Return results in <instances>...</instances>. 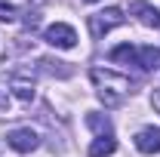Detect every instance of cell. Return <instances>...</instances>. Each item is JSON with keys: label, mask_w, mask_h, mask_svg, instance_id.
Listing matches in <instances>:
<instances>
[{"label": "cell", "mask_w": 160, "mask_h": 157, "mask_svg": "<svg viewBox=\"0 0 160 157\" xmlns=\"http://www.w3.org/2000/svg\"><path fill=\"white\" fill-rule=\"evenodd\" d=\"M43 40L49 46H56V49H74L77 46V31L71 25H65V22H56V25H49L43 31Z\"/></svg>", "instance_id": "3"}, {"label": "cell", "mask_w": 160, "mask_h": 157, "mask_svg": "<svg viewBox=\"0 0 160 157\" xmlns=\"http://www.w3.org/2000/svg\"><path fill=\"white\" fill-rule=\"evenodd\" d=\"M111 62L136 65V46H129V43H123V46H114V49H111Z\"/></svg>", "instance_id": "10"}, {"label": "cell", "mask_w": 160, "mask_h": 157, "mask_svg": "<svg viewBox=\"0 0 160 157\" xmlns=\"http://www.w3.org/2000/svg\"><path fill=\"white\" fill-rule=\"evenodd\" d=\"M89 77H92V83H96V96L102 99L105 108H117L120 102L129 96V89H132V80L126 77V74H117V71L92 68Z\"/></svg>", "instance_id": "1"}, {"label": "cell", "mask_w": 160, "mask_h": 157, "mask_svg": "<svg viewBox=\"0 0 160 157\" xmlns=\"http://www.w3.org/2000/svg\"><path fill=\"white\" fill-rule=\"evenodd\" d=\"M154 108H157V111H160V89H157V93H154Z\"/></svg>", "instance_id": "13"}, {"label": "cell", "mask_w": 160, "mask_h": 157, "mask_svg": "<svg viewBox=\"0 0 160 157\" xmlns=\"http://www.w3.org/2000/svg\"><path fill=\"white\" fill-rule=\"evenodd\" d=\"M136 65L145 71H157L160 68V49L157 46H139L136 49Z\"/></svg>", "instance_id": "7"}, {"label": "cell", "mask_w": 160, "mask_h": 157, "mask_svg": "<svg viewBox=\"0 0 160 157\" xmlns=\"http://www.w3.org/2000/svg\"><path fill=\"white\" fill-rule=\"evenodd\" d=\"M16 19H19V9L12 3H3L0 0V22H16Z\"/></svg>", "instance_id": "12"}, {"label": "cell", "mask_w": 160, "mask_h": 157, "mask_svg": "<svg viewBox=\"0 0 160 157\" xmlns=\"http://www.w3.org/2000/svg\"><path fill=\"white\" fill-rule=\"evenodd\" d=\"M6 145H9L12 151H19V154H31V151L40 145V136L31 129V126H22V129L6 133Z\"/></svg>", "instance_id": "4"}, {"label": "cell", "mask_w": 160, "mask_h": 157, "mask_svg": "<svg viewBox=\"0 0 160 157\" xmlns=\"http://www.w3.org/2000/svg\"><path fill=\"white\" fill-rule=\"evenodd\" d=\"M136 148L142 154H157L160 151V126H145L136 136Z\"/></svg>", "instance_id": "6"}, {"label": "cell", "mask_w": 160, "mask_h": 157, "mask_svg": "<svg viewBox=\"0 0 160 157\" xmlns=\"http://www.w3.org/2000/svg\"><path fill=\"white\" fill-rule=\"evenodd\" d=\"M86 126L89 129H96V133H102V136H111V120L108 117H102V114H86Z\"/></svg>", "instance_id": "11"}, {"label": "cell", "mask_w": 160, "mask_h": 157, "mask_svg": "<svg viewBox=\"0 0 160 157\" xmlns=\"http://www.w3.org/2000/svg\"><path fill=\"white\" fill-rule=\"evenodd\" d=\"M117 151V142H114V136H99L92 145H89V157H108Z\"/></svg>", "instance_id": "8"}, {"label": "cell", "mask_w": 160, "mask_h": 157, "mask_svg": "<svg viewBox=\"0 0 160 157\" xmlns=\"http://www.w3.org/2000/svg\"><path fill=\"white\" fill-rule=\"evenodd\" d=\"M123 22H126L123 9L108 6V9H102V13H92V16H89V34H92V40H102L111 28H117V25H123Z\"/></svg>", "instance_id": "2"}, {"label": "cell", "mask_w": 160, "mask_h": 157, "mask_svg": "<svg viewBox=\"0 0 160 157\" xmlns=\"http://www.w3.org/2000/svg\"><path fill=\"white\" fill-rule=\"evenodd\" d=\"M12 96L19 99V102H31L34 99V83L31 80H25V77H12Z\"/></svg>", "instance_id": "9"}, {"label": "cell", "mask_w": 160, "mask_h": 157, "mask_svg": "<svg viewBox=\"0 0 160 157\" xmlns=\"http://www.w3.org/2000/svg\"><path fill=\"white\" fill-rule=\"evenodd\" d=\"M83 3H96V0H83Z\"/></svg>", "instance_id": "14"}, {"label": "cell", "mask_w": 160, "mask_h": 157, "mask_svg": "<svg viewBox=\"0 0 160 157\" xmlns=\"http://www.w3.org/2000/svg\"><path fill=\"white\" fill-rule=\"evenodd\" d=\"M129 16H136L145 28H160V9H154V6L145 3V0H136V3L129 6Z\"/></svg>", "instance_id": "5"}]
</instances>
